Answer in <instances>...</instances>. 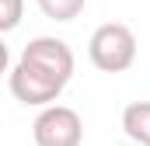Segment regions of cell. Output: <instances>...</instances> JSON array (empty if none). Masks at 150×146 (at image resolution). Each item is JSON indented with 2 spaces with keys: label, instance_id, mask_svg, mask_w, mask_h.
Returning <instances> with one entry per match:
<instances>
[{
  "label": "cell",
  "instance_id": "cell-1",
  "mask_svg": "<svg viewBox=\"0 0 150 146\" xmlns=\"http://www.w3.org/2000/svg\"><path fill=\"white\" fill-rule=\"evenodd\" d=\"M74 70H77L74 49L63 38L38 35L21 49L18 63L7 70V87L14 101H21L25 108H45L59 101V94L74 80Z\"/></svg>",
  "mask_w": 150,
  "mask_h": 146
},
{
  "label": "cell",
  "instance_id": "cell-6",
  "mask_svg": "<svg viewBox=\"0 0 150 146\" xmlns=\"http://www.w3.org/2000/svg\"><path fill=\"white\" fill-rule=\"evenodd\" d=\"M25 18V0H0V35L14 32Z\"/></svg>",
  "mask_w": 150,
  "mask_h": 146
},
{
  "label": "cell",
  "instance_id": "cell-3",
  "mask_svg": "<svg viewBox=\"0 0 150 146\" xmlns=\"http://www.w3.org/2000/svg\"><path fill=\"white\" fill-rule=\"evenodd\" d=\"M35 146H80L84 143V118L70 105H45L32 122Z\"/></svg>",
  "mask_w": 150,
  "mask_h": 146
},
{
  "label": "cell",
  "instance_id": "cell-4",
  "mask_svg": "<svg viewBox=\"0 0 150 146\" xmlns=\"http://www.w3.org/2000/svg\"><path fill=\"white\" fill-rule=\"evenodd\" d=\"M122 132L136 146H150V101H129L122 108Z\"/></svg>",
  "mask_w": 150,
  "mask_h": 146
},
{
  "label": "cell",
  "instance_id": "cell-2",
  "mask_svg": "<svg viewBox=\"0 0 150 146\" xmlns=\"http://www.w3.org/2000/svg\"><path fill=\"white\" fill-rule=\"evenodd\" d=\"M136 35L122 21H105L87 38V59L101 73H126L136 63Z\"/></svg>",
  "mask_w": 150,
  "mask_h": 146
},
{
  "label": "cell",
  "instance_id": "cell-7",
  "mask_svg": "<svg viewBox=\"0 0 150 146\" xmlns=\"http://www.w3.org/2000/svg\"><path fill=\"white\" fill-rule=\"evenodd\" d=\"M11 70V49H7V42H4V35H0V77Z\"/></svg>",
  "mask_w": 150,
  "mask_h": 146
},
{
  "label": "cell",
  "instance_id": "cell-5",
  "mask_svg": "<svg viewBox=\"0 0 150 146\" xmlns=\"http://www.w3.org/2000/svg\"><path fill=\"white\" fill-rule=\"evenodd\" d=\"M35 4H38V11H42L49 21H59V25L80 18L84 7H87V0H35Z\"/></svg>",
  "mask_w": 150,
  "mask_h": 146
}]
</instances>
